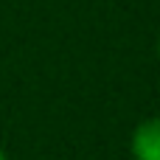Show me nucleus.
<instances>
[{"mask_svg": "<svg viewBox=\"0 0 160 160\" xmlns=\"http://www.w3.org/2000/svg\"><path fill=\"white\" fill-rule=\"evenodd\" d=\"M132 160H160V115L143 118L129 135Z\"/></svg>", "mask_w": 160, "mask_h": 160, "instance_id": "nucleus-1", "label": "nucleus"}, {"mask_svg": "<svg viewBox=\"0 0 160 160\" xmlns=\"http://www.w3.org/2000/svg\"><path fill=\"white\" fill-rule=\"evenodd\" d=\"M0 160H8V155H6V149L0 146Z\"/></svg>", "mask_w": 160, "mask_h": 160, "instance_id": "nucleus-2", "label": "nucleus"}, {"mask_svg": "<svg viewBox=\"0 0 160 160\" xmlns=\"http://www.w3.org/2000/svg\"><path fill=\"white\" fill-rule=\"evenodd\" d=\"M158 56H160V39H158Z\"/></svg>", "mask_w": 160, "mask_h": 160, "instance_id": "nucleus-3", "label": "nucleus"}]
</instances>
